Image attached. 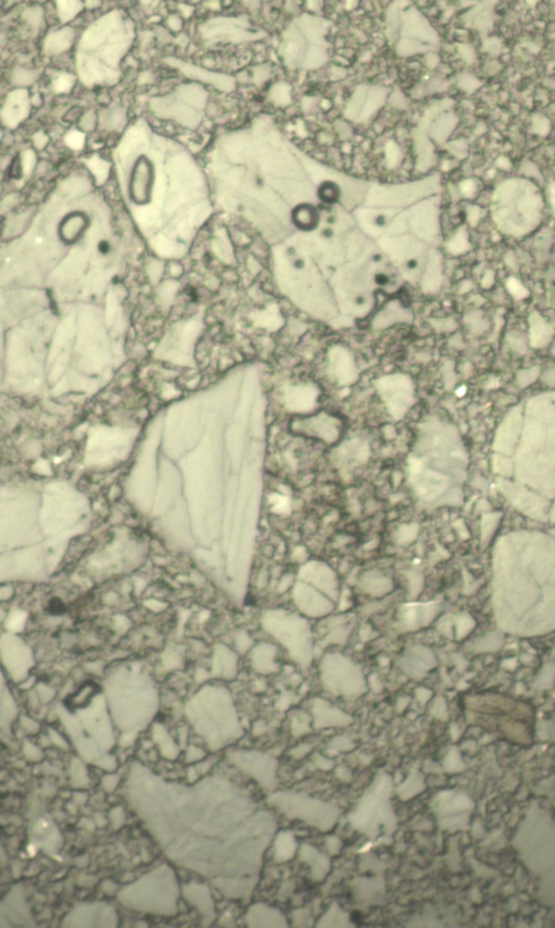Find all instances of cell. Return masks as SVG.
I'll return each instance as SVG.
<instances>
[{"label":"cell","mask_w":555,"mask_h":928,"mask_svg":"<svg viewBox=\"0 0 555 928\" xmlns=\"http://www.w3.org/2000/svg\"><path fill=\"white\" fill-rule=\"evenodd\" d=\"M503 641L504 638L501 632L491 631L486 636H482L480 639L476 640L474 649L480 653L497 652L502 647Z\"/></svg>","instance_id":"obj_5"},{"label":"cell","mask_w":555,"mask_h":928,"mask_svg":"<svg viewBox=\"0 0 555 928\" xmlns=\"http://www.w3.org/2000/svg\"><path fill=\"white\" fill-rule=\"evenodd\" d=\"M88 226V218L83 213H72L63 219L60 224V235L63 241L75 242L81 237Z\"/></svg>","instance_id":"obj_3"},{"label":"cell","mask_w":555,"mask_h":928,"mask_svg":"<svg viewBox=\"0 0 555 928\" xmlns=\"http://www.w3.org/2000/svg\"><path fill=\"white\" fill-rule=\"evenodd\" d=\"M493 571V612L503 631L534 636L555 630L554 540L510 534L498 545Z\"/></svg>","instance_id":"obj_1"},{"label":"cell","mask_w":555,"mask_h":928,"mask_svg":"<svg viewBox=\"0 0 555 928\" xmlns=\"http://www.w3.org/2000/svg\"><path fill=\"white\" fill-rule=\"evenodd\" d=\"M153 181V164L146 157H139L131 178V194L135 203L144 204L149 201Z\"/></svg>","instance_id":"obj_2"},{"label":"cell","mask_w":555,"mask_h":928,"mask_svg":"<svg viewBox=\"0 0 555 928\" xmlns=\"http://www.w3.org/2000/svg\"><path fill=\"white\" fill-rule=\"evenodd\" d=\"M293 222L302 230H313L319 222V213L309 204H302L293 211Z\"/></svg>","instance_id":"obj_4"},{"label":"cell","mask_w":555,"mask_h":928,"mask_svg":"<svg viewBox=\"0 0 555 928\" xmlns=\"http://www.w3.org/2000/svg\"><path fill=\"white\" fill-rule=\"evenodd\" d=\"M516 665H517V660H516V658H506V660H503L502 662V666L508 668V669H514V668L516 667Z\"/></svg>","instance_id":"obj_8"},{"label":"cell","mask_w":555,"mask_h":928,"mask_svg":"<svg viewBox=\"0 0 555 928\" xmlns=\"http://www.w3.org/2000/svg\"><path fill=\"white\" fill-rule=\"evenodd\" d=\"M475 628V621L469 615H462L458 621V638L462 639Z\"/></svg>","instance_id":"obj_7"},{"label":"cell","mask_w":555,"mask_h":928,"mask_svg":"<svg viewBox=\"0 0 555 928\" xmlns=\"http://www.w3.org/2000/svg\"><path fill=\"white\" fill-rule=\"evenodd\" d=\"M339 194H341V192H339V187L333 183H324L319 189V198L324 203L332 204L337 202L339 200Z\"/></svg>","instance_id":"obj_6"}]
</instances>
